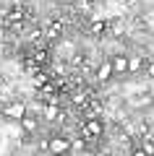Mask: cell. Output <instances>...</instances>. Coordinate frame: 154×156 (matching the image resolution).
<instances>
[{"label":"cell","mask_w":154,"mask_h":156,"mask_svg":"<svg viewBox=\"0 0 154 156\" xmlns=\"http://www.w3.org/2000/svg\"><path fill=\"white\" fill-rule=\"evenodd\" d=\"M71 148H73L71 140L63 138V135H55V138H50V143H47V151H50L52 156H55V154H68Z\"/></svg>","instance_id":"2"},{"label":"cell","mask_w":154,"mask_h":156,"mask_svg":"<svg viewBox=\"0 0 154 156\" xmlns=\"http://www.w3.org/2000/svg\"><path fill=\"white\" fill-rule=\"evenodd\" d=\"M112 68H115V76L118 73H128V55H115L112 57Z\"/></svg>","instance_id":"5"},{"label":"cell","mask_w":154,"mask_h":156,"mask_svg":"<svg viewBox=\"0 0 154 156\" xmlns=\"http://www.w3.org/2000/svg\"><path fill=\"white\" fill-rule=\"evenodd\" d=\"M60 31H63V23L55 21V23H50V26L44 29V37H47V39H58V37H60Z\"/></svg>","instance_id":"7"},{"label":"cell","mask_w":154,"mask_h":156,"mask_svg":"<svg viewBox=\"0 0 154 156\" xmlns=\"http://www.w3.org/2000/svg\"><path fill=\"white\" fill-rule=\"evenodd\" d=\"M21 128H24V133H37V128H39V122H37V120H34V117H24V120H21Z\"/></svg>","instance_id":"8"},{"label":"cell","mask_w":154,"mask_h":156,"mask_svg":"<svg viewBox=\"0 0 154 156\" xmlns=\"http://www.w3.org/2000/svg\"><path fill=\"white\" fill-rule=\"evenodd\" d=\"M71 146H73V148H78V151H81V148H84V146H86V143H84V140L78 138V140H71Z\"/></svg>","instance_id":"12"},{"label":"cell","mask_w":154,"mask_h":156,"mask_svg":"<svg viewBox=\"0 0 154 156\" xmlns=\"http://www.w3.org/2000/svg\"><path fill=\"white\" fill-rule=\"evenodd\" d=\"M6 117H11V120H18V122H21L24 117H26V104H24V101H11V104L6 107Z\"/></svg>","instance_id":"3"},{"label":"cell","mask_w":154,"mask_h":156,"mask_svg":"<svg viewBox=\"0 0 154 156\" xmlns=\"http://www.w3.org/2000/svg\"><path fill=\"white\" fill-rule=\"evenodd\" d=\"M73 104L76 107H86L89 104V91H78V94L73 96Z\"/></svg>","instance_id":"10"},{"label":"cell","mask_w":154,"mask_h":156,"mask_svg":"<svg viewBox=\"0 0 154 156\" xmlns=\"http://www.w3.org/2000/svg\"><path fill=\"white\" fill-rule=\"evenodd\" d=\"M131 156H149V154L141 148V146H138V148H133V154H131Z\"/></svg>","instance_id":"13"},{"label":"cell","mask_w":154,"mask_h":156,"mask_svg":"<svg viewBox=\"0 0 154 156\" xmlns=\"http://www.w3.org/2000/svg\"><path fill=\"white\" fill-rule=\"evenodd\" d=\"M115 76V68H112V60H105L102 65L97 68V81H110Z\"/></svg>","instance_id":"4"},{"label":"cell","mask_w":154,"mask_h":156,"mask_svg":"<svg viewBox=\"0 0 154 156\" xmlns=\"http://www.w3.org/2000/svg\"><path fill=\"white\" fill-rule=\"evenodd\" d=\"M55 115H58V104H47V109H44V117H47V120H55Z\"/></svg>","instance_id":"11"},{"label":"cell","mask_w":154,"mask_h":156,"mask_svg":"<svg viewBox=\"0 0 154 156\" xmlns=\"http://www.w3.org/2000/svg\"><path fill=\"white\" fill-rule=\"evenodd\" d=\"M32 81H34V89H44V86L50 83V76H47V73H42V70H39L37 76L32 78Z\"/></svg>","instance_id":"9"},{"label":"cell","mask_w":154,"mask_h":156,"mask_svg":"<svg viewBox=\"0 0 154 156\" xmlns=\"http://www.w3.org/2000/svg\"><path fill=\"white\" fill-rule=\"evenodd\" d=\"M144 68V57L138 55H128V73H138Z\"/></svg>","instance_id":"6"},{"label":"cell","mask_w":154,"mask_h":156,"mask_svg":"<svg viewBox=\"0 0 154 156\" xmlns=\"http://www.w3.org/2000/svg\"><path fill=\"white\" fill-rule=\"evenodd\" d=\"M55 156H68V154H55Z\"/></svg>","instance_id":"14"},{"label":"cell","mask_w":154,"mask_h":156,"mask_svg":"<svg viewBox=\"0 0 154 156\" xmlns=\"http://www.w3.org/2000/svg\"><path fill=\"white\" fill-rule=\"evenodd\" d=\"M102 133H105V120H99V117L84 120V128H81L84 138H102Z\"/></svg>","instance_id":"1"}]
</instances>
